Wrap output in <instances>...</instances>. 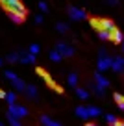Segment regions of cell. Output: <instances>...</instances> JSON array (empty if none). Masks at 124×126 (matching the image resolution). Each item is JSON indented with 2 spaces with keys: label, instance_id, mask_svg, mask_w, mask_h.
Wrapping results in <instances>:
<instances>
[{
  "label": "cell",
  "instance_id": "obj_11",
  "mask_svg": "<svg viewBox=\"0 0 124 126\" xmlns=\"http://www.w3.org/2000/svg\"><path fill=\"white\" fill-rule=\"evenodd\" d=\"M11 83H13V87H15V91H19V93H24V91H26V83H24V80L15 78Z\"/></svg>",
  "mask_w": 124,
  "mask_h": 126
},
{
  "label": "cell",
  "instance_id": "obj_18",
  "mask_svg": "<svg viewBox=\"0 0 124 126\" xmlns=\"http://www.w3.org/2000/svg\"><path fill=\"white\" fill-rule=\"evenodd\" d=\"M4 100L8 102V106H9V104H15V102H17V94L13 93V91H9V93L4 94Z\"/></svg>",
  "mask_w": 124,
  "mask_h": 126
},
{
  "label": "cell",
  "instance_id": "obj_22",
  "mask_svg": "<svg viewBox=\"0 0 124 126\" xmlns=\"http://www.w3.org/2000/svg\"><path fill=\"white\" fill-rule=\"evenodd\" d=\"M8 63H19V50H15V52H11V54H8Z\"/></svg>",
  "mask_w": 124,
  "mask_h": 126
},
{
  "label": "cell",
  "instance_id": "obj_8",
  "mask_svg": "<svg viewBox=\"0 0 124 126\" xmlns=\"http://www.w3.org/2000/svg\"><path fill=\"white\" fill-rule=\"evenodd\" d=\"M111 71H113V72H122V71H124V58H122V56H117V58H113Z\"/></svg>",
  "mask_w": 124,
  "mask_h": 126
},
{
  "label": "cell",
  "instance_id": "obj_24",
  "mask_svg": "<svg viewBox=\"0 0 124 126\" xmlns=\"http://www.w3.org/2000/svg\"><path fill=\"white\" fill-rule=\"evenodd\" d=\"M48 58H50L52 61H61V59H63V56L59 54L58 50H50V54H48Z\"/></svg>",
  "mask_w": 124,
  "mask_h": 126
},
{
  "label": "cell",
  "instance_id": "obj_7",
  "mask_svg": "<svg viewBox=\"0 0 124 126\" xmlns=\"http://www.w3.org/2000/svg\"><path fill=\"white\" fill-rule=\"evenodd\" d=\"M19 63H35V56L26 50H19Z\"/></svg>",
  "mask_w": 124,
  "mask_h": 126
},
{
  "label": "cell",
  "instance_id": "obj_20",
  "mask_svg": "<svg viewBox=\"0 0 124 126\" xmlns=\"http://www.w3.org/2000/svg\"><path fill=\"white\" fill-rule=\"evenodd\" d=\"M91 91H93L94 94H96V96H104V87H100L98 85V83H93V85H91Z\"/></svg>",
  "mask_w": 124,
  "mask_h": 126
},
{
  "label": "cell",
  "instance_id": "obj_25",
  "mask_svg": "<svg viewBox=\"0 0 124 126\" xmlns=\"http://www.w3.org/2000/svg\"><path fill=\"white\" fill-rule=\"evenodd\" d=\"M56 30H58L59 33H67V32H69V26H67L65 22H58L56 24Z\"/></svg>",
  "mask_w": 124,
  "mask_h": 126
},
{
  "label": "cell",
  "instance_id": "obj_28",
  "mask_svg": "<svg viewBox=\"0 0 124 126\" xmlns=\"http://www.w3.org/2000/svg\"><path fill=\"white\" fill-rule=\"evenodd\" d=\"M4 76H6L8 80H9V82H13L15 78H19V76H17V74H15L13 71H6V72H4Z\"/></svg>",
  "mask_w": 124,
  "mask_h": 126
},
{
  "label": "cell",
  "instance_id": "obj_17",
  "mask_svg": "<svg viewBox=\"0 0 124 126\" xmlns=\"http://www.w3.org/2000/svg\"><path fill=\"white\" fill-rule=\"evenodd\" d=\"M76 96L81 100H87L89 98V91L87 89H81V87H76Z\"/></svg>",
  "mask_w": 124,
  "mask_h": 126
},
{
  "label": "cell",
  "instance_id": "obj_10",
  "mask_svg": "<svg viewBox=\"0 0 124 126\" xmlns=\"http://www.w3.org/2000/svg\"><path fill=\"white\" fill-rule=\"evenodd\" d=\"M39 121H41V124H43V126H63V124H59L58 121H54L52 117H48V115H41Z\"/></svg>",
  "mask_w": 124,
  "mask_h": 126
},
{
  "label": "cell",
  "instance_id": "obj_35",
  "mask_svg": "<svg viewBox=\"0 0 124 126\" xmlns=\"http://www.w3.org/2000/svg\"><path fill=\"white\" fill-rule=\"evenodd\" d=\"M85 126H98V124H93V122H87Z\"/></svg>",
  "mask_w": 124,
  "mask_h": 126
},
{
  "label": "cell",
  "instance_id": "obj_29",
  "mask_svg": "<svg viewBox=\"0 0 124 126\" xmlns=\"http://www.w3.org/2000/svg\"><path fill=\"white\" fill-rule=\"evenodd\" d=\"M106 121H108L109 124H115V122L119 121V119H117V117H115L113 113H108V115H106Z\"/></svg>",
  "mask_w": 124,
  "mask_h": 126
},
{
  "label": "cell",
  "instance_id": "obj_23",
  "mask_svg": "<svg viewBox=\"0 0 124 126\" xmlns=\"http://www.w3.org/2000/svg\"><path fill=\"white\" fill-rule=\"evenodd\" d=\"M98 37H100L102 41H109V39H111V32H108V30H98Z\"/></svg>",
  "mask_w": 124,
  "mask_h": 126
},
{
  "label": "cell",
  "instance_id": "obj_13",
  "mask_svg": "<svg viewBox=\"0 0 124 126\" xmlns=\"http://www.w3.org/2000/svg\"><path fill=\"white\" fill-rule=\"evenodd\" d=\"M76 115H78L80 119H83V121L91 119V117H89V111H87V108H83V106H78V108H76Z\"/></svg>",
  "mask_w": 124,
  "mask_h": 126
},
{
  "label": "cell",
  "instance_id": "obj_37",
  "mask_svg": "<svg viewBox=\"0 0 124 126\" xmlns=\"http://www.w3.org/2000/svg\"><path fill=\"white\" fill-rule=\"evenodd\" d=\"M120 47H122V52H124V41H122V43H120Z\"/></svg>",
  "mask_w": 124,
  "mask_h": 126
},
{
  "label": "cell",
  "instance_id": "obj_3",
  "mask_svg": "<svg viewBox=\"0 0 124 126\" xmlns=\"http://www.w3.org/2000/svg\"><path fill=\"white\" fill-rule=\"evenodd\" d=\"M2 2H4V8L8 13H26L20 0H2Z\"/></svg>",
  "mask_w": 124,
  "mask_h": 126
},
{
  "label": "cell",
  "instance_id": "obj_4",
  "mask_svg": "<svg viewBox=\"0 0 124 126\" xmlns=\"http://www.w3.org/2000/svg\"><path fill=\"white\" fill-rule=\"evenodd\" d=\"M8 113L13 115V117H17V119H22V117H26V115H28V108H24V106H20V104L15 102V104H9Z\"/></svg>",
  "mask_w": 124,
  "mask_h": 126
},
{
  "label": "cell",
  "instance_id": "obj_1",
  "mask_svg": "<svg viewBox=\"0 0 124 126\" xmlns=\"http://www.w3.org/2000/svg\"><path fill=\"white\" fill-rule=\"evenodd\" d=\"M111 63H113V58H109L108 52L104 48H100V52H98V63H96L98 72H104L108 69H111Z\"/></svg>",
  "mask_w": 124,
  "mask_h": 126
},
{
  "label": "cell",
  "instance_id": "obj_9",
  "mask_svg": "<svg viewBox=\"0 0 124 126\" xmlns=\"http://www.w3.org/2000/svg\"><path fill=\"white\" fill-rule=\"evenodd\" d=\"M94 83H98V85L104 87V89H106V87H109V80L106 78L102 72H98V71H96V74H94Z\"/></svg>",
  "mask_w": 124,
  "mask_h": 126
},
{
  "label": "cell",
  "instance_id": "obj_26",
  "mask_svg": "<svg viewBox=\"0 0 124 126\" xmlns=\"http://www.w3.org/2000/svg\"><path fill=\"white\" fill-rule=\"evenodd\" d=\"M28 52H30V54H33V56H37L39 52H41V47H39L37 43H33V45H30V48H28Z\"/></svg>",
  "mask_w": 124,
  "mask_h": 126
},
{
  "label": "cell",
  "instance_id": "obj_21",
  "mask_svg": "<svg viewBox=\"0 0 124 126\" xmlns=\"http://www.w3.org/2000/svg\"><path fill=\"white\" fill-rule=\"evenodd\" d=\"M67 83H69L70 87H76L78 85V74H74V72L69 74V76H67Z\"/></svg>",
  "mask_w": 124,
  "mask_h": 126
},
{
  "label": "cell",
  "instance_id": "obj_12",
  "mask_svg": "<svg viewBox=\"0 0 124 126\" xmlns=\"http://www.w3.org/2000/svg\"><path fill=\"white\" fill-rule=\"evenodd\" d=\"M24 93H26V96L31 98V100L37 98V87L35 85H26V91H24Z\"/></svg>",
  "mask_w": 124,
  "mask_h": 126
},
{
  "label": "cell",
  "instance_id": "obj_14",
  "mask_svg": "<svg viewBox=\"0 0 124 126\" xmlns=\"http://www.w3.org/2000/svg\"><path fill=\"white\" fill-rule=\"evenodd\" d=\"M111 39L113 41H115V43H122V41H124V35H122V32H120V30H117V28H115V30H113L111 32Z\"/></svg>",
  "mask_w": 124,
  "mask_h": 126
},
{
  "label": "cell",
  "instance_id": "obj_32",
  "mask_svg": "<svg viewBox=\"0 0 124 126\" xmlns=\"http://www.w3.org/2000/svg\"><path fill=\"white\" fill-rule=\"evenodd\" d=\"M111 126H124V122H120V121H117L115 124H111Z\"/></svg>",
  "mask_w": 124,
  "mask_h": 126
},
{
  "label": "cell",
  "instance_id": "obj_30",
  "mask_svg": "<svg viewBox=\"0 0 124 126\" xmlns=\"http://www.w3.org/2000/svg\"><path fill=\"white\" fill-rule=\"evenodd\" d=\"M39 9L41 11H48V4L46 2H39Z\"/></svg>",
  "mask_w": 124,
  "mask_h": 126
},
{
  "label": "cell",
  "instance_id": "obj_2",
  "mask_svg": "<svg viewBox=\"0 0 124 126\" xmlns=\"http://www.w3.org/2000/svg\"><path fill=\"white\" fill-rule=\"evenodd\" d=\"M91 26L94 28V30H108V32H113L115 30V22L109 19H91Z\"/></svg>",
  "mask_w": 124,
  "mask_h": 126
},
{
  "label": "cell",
  "instance_id": "obj_33",
  "mask_svg": "<svg viewBox=\"0 0 124 126\" xmlns=\"http://www.w3.org/2000/svg\"><path fill=\"white\" fill-rule=\"evenodd\" d=\"M108 2H109L111 6H117V0H108Z\"/></svg>",
  "mask_w": 124,
  "mask_h": 126
},
{
  "label": "cell",
  "instance_id": "obj_15",
  "mask_svg": "<svg viewBox=\"0 0 124 126\" xmlns=\"http://www.w3.org/2000/svg\"><path fill=\"white\" fill-rule=\"evenodd\" d=\"M113 100L117 102L119 110H122V111H124V94H120V93H115V94H113Z\"/></svg>",
  "mask_w": 124,
  "mask_h": 126
},
{
  "label": "cell",
  "instance_id": "obj_38",
  "mask_svg": "<svg viewBox=\"0 0 124 126\" xmlns=\"http://www.w3.org/2000/svg\"><path fill=\"white\" fill-rule=\"evenodd\" d=\"M0 126H4V122H2V121H0Z\"/></svg>",
  "mask_w": 124,
  "mask_h": 126
},
{
  "label": "cell",
  "instance_id": "obj_34",
  "mask_svg": "<svg viewBox=\"0 0 124 126\" xmlns=\"http://www.w3.org/2000/svg\"><path fill=\"white\" fill-rule=\"evenodd\" d=\"M4 94H6V91H2V89H0V98H4Z\"/></svg>",
  "mask_w": 124,
  "mask_h": 126
},
{
  "label": "cell",
  "instance_id": "obj_19",
  "mask_svg": "<svg viewBox=\"0 0 124 126\" xmlns=\"http://www.w3.org/2000/svg\"><path fill=\"white\" fill-rule=\"evenodd\" d=\"M87 111H89V117H100V115H102V110L96 108V106H89Z\"/></svg>",
  "mask_w": 124,
  "mask_h": 126
},
{
  "label": "cell",
  "instance_id": "obj_16",
  "mask_svg": "<svg viewBox=\"0 0 124 126\" xmlns=\"http://www.w3.org/2000/svg\"><path fill=\"white\" fill-rule=\"evenodd\" d=\"M24 17H26V13H9V19H11L13 22H17V24L22 22Z\"/></svg>",
  "mask_w": 124,
  "mask_h": 126
},
{
  "label": "cell",
  "instance_id": "obj_36",
  "mask_svg": "<svg viewBox=\"0 0 124 126\" xmlns=\"http://www.w3.org/2000/svg\"><path fill=\"white\" fill-rule=\"evenodd\" d=\"M2 65H4V59H2V58H0V67H2Z\"/></svg>",
  "mask_w": 124,
  "mask_h": 126
},
{
  "label": "cell",
  "instance_id": "obj_27",
  "mask_svg": "<svg viewBox=\"0 0 124 126\" xmlns=\"http://www.w3.org/2000/svg\"><path fill=\"white\" fill-rule=\"evenodd\" d=\"M8 121H9V124H11V126H22L19 119H17V117H13V115H9V113H8Z\"/></svg>",
  "mask_w": 124,
  "mask_h": 126
},
{
  "label": "cell",
  "instance_id": "obj_31",
  "mask_svg": "<svg viewBox=\"0 0 124 126\" xmlns=\"http://www.w3.org/2000/svg\"><path fill=\"white\" fill-rule=\"evenodd\" d=\"M43 22H45L43 15H35V24H43Z\"/></svg>",
  "mask_w": 124,
  "mask_h": 126
},
{
  "label": "cell",
  "instance_id": "obj_6",
  "mask_svg": "<svg viewBox=\"0 0 124 126\" xmlns=\"http://www.w3.org/2000/svg\"><path fill=\"white\" fill-rule=\"evenodd\" d=\"M56 50H58L63 58H70V56H74V48L70 47V45H67V43H58V45H56Z\"/></svg>",
  "mask_w": 124,
  "mask_h": 126
},
{
  "label": "cell",
  "instance_id": "obj_5",
  "mask_svg": "<svg viewBox=\"0 0 124 126\" xmlns=\"http://www.w3.org/2000/svg\"><path fill=\"white\" fill-rule=\"evenodd\" d=\"M67 13H69V17L72 20H83L85 19V11H83V9H80V8H76V6H69V8H67Z\"/></svg>",
  "mask_w": 124,
  "mask_h": 126
}]
</instances>
